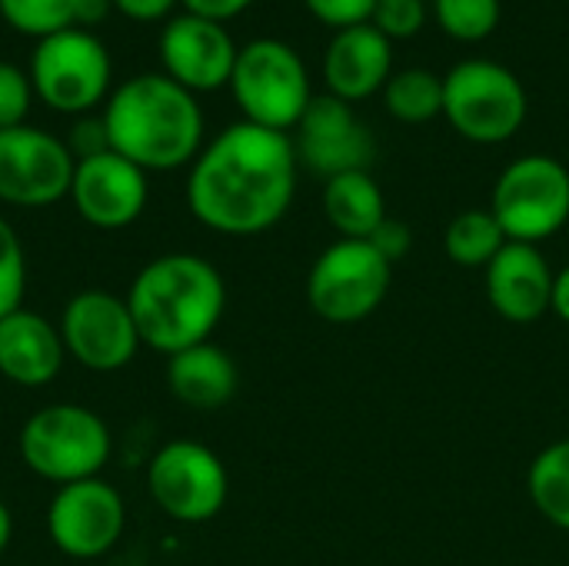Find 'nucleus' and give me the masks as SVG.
<instances>
[{"label": "nucleus", "mask_w": 569, "mask_h": 566, "mask_svg": "<svg viewBox=\"0 0 569 566\" xmlns=\"http://www.w3.org/2000/svg\"><path fill=\"white\" fill-rule=\"evenodd\" d=\"M293 137L257 123H230L190 163L187 207L213 234L253 237L277 227L297 190Z\"/></svg>", "instance_id": "obj_1"}, {"label": "nucleus", "mask_w": 569, "mask_h": 566, "mask_svg": "<svg viewBox=\"0 0 569 566\" xmlns=\"http://www.w3.org/2000/svg\"><path fill=\"white\" fill-rule=\"evenodd\" d=\"M127 307L140 344L173 357L210 340L227 310V284L207 257L163 254L137 270Z\"/></svg>", "instance_id": "obj_2"}, {"label": "nucleus", "mask_w": 569, "mask_h": 566, "mask_svg": "<svg viewBox=\"0 0 569 566\" xmlns=\"http://www.w3.org/2000/svg\"><path fill=\"white\" fill-rule=\"evenodd\" d=\"M110 150L140 170H180L203 150V110L197 97L167 73H137L103 107Z\"/></svg>", "instance_id": "obj_3"}, {"label": "nucleus", "mask_w": 569, "mask_h": 566, "mask_svg": "<svg viewBox=\"0 0 569 566\" xmlns=\"http://www.w3.org/2000/svg\"><path fill=\"white\" fill-rule=\"evenodd\" d=\"M23 467L57 487L100 477L113 454L107 420L80 404H50L33 410L17 437Z\"/></svg>", "instance_id": "obj_4"}, {"label": "nucleus", "mask_w": 569, "mask_h": 566, "mask_svg": "<svg viewBox=\"0 0 569 566\" xmlns=\"http://www.w3.org/2000/svg\"><path fill=\"white\" fill-rule=\"evenodd\" d=\"M230 90L247 123L280 133H290L313 100L300 53L277 37H257L240 47Z\"/></svg>", "instance_id": "obj_5"}, {"label": "nucleus", "mask_w": 569, "mask_h": 566, "mask_svg": "<svg viewBox=\"0 0 569 566\" xmlns=\"http://www.w3.org/2000/svg\"><path fill=\"white\" fill-rule=\"evenodd\" d=\"M527 90L520 77L497 60H460L443 77V117L473 143H503L527 120Z\"/></svg>", "instance_id": "obj_6"}, {"label": "nucleus", "mask_w": 569, "mask_h": 566, "mask_svg": "<svg viewBox=\"0 0 569 566\" xmlns=\"http://www.w3.org/2000/svg\"><path fill=\"white\" fill-rule=\"evenodd\" d=\"M110 53L93 30L67 27L37 40L30 57L33 97L67 117H83L110 97Z\"/></svg>", "instance_id": "obj_7"}, {"label": "nucleus", "mask_w": 569, "mask_h": 566, "mask_svg": "<svg viewBox=\"0 0 569 566\" xmlns=\"http://www.w3.org/2000/svg\"><path fill=\"white\" fill-rule=\"evenodd\" d=\"M490 214L500 220L507 240L540 244L560 234L569 220V170L543 153L517 157L493 187Z\"/></svg>", "instance_id": "obj_8"}, {"label": "nucleus", "mask_w": 569, "mask_h": 566, "mask_svg": "<svg viewBox=\"0 0 569 566\" xmlns=\"http://www.w3.org/2000/svg\"><path fill=\"white\" fill-rule=\"evenodd\" d=\"M390 267L370 240H337L313 260L307 300L327 324H360L387 300Z\"/></svg>", "instance_id": "obj_9"}, {"label": "nucleus", "mask_w": 569, "mask_h": 566, "mask_svg": "<svg viewBox=\"0 0 569 566\" xmlns=\"http://www.w3.org/2000/svg\"><path fill=\"white\" fill-rule=\"evenodd\" d=\"M147 494L177 524L213 520L230 494L223 460L197 440H170L147 464Z\"/></svg>", "instance_id": "obj_10"}, {"label": "nucleus", "mask_w": 569, "mask_h": 566, "mask_svg": "<svg viewBox=\"0 0 569 566\" xmlns=\"http://www.w3.org/2000/svg\"><path fill=\"white\" fill-rule=\"evenodd\" d=\"M57 327L67 357L93 374L123 370L143 347L127 297L97 287L73 294L63 304Z\"/></svg>", "instance_id": "obj_11"}, {"label": "nucleus", "mask_w": 569, "mask_h": 566, "mask_svg": "<svg viewBox=\"0 0 569 566\" xmlns=\"http://www.w3.org/2000/svg\"><path fill=\"white\" fill-rule=\"evenodd\" d=\"M127 530V504L103 477L57 487L47 504L50 544L70 560L107 557Z\"/></svg>", "instance_id": "obj_12"}, {"label": "nucleus", "mask_w": 569, "mask_h": 566, "mask_svg": "<svg viewBox=\"0 0 569 566\" xmlns=\"http://www.w3.org/2000/svg\"><path fill=\"white\" fill-rule=\"evenodd\" d=\"M77 160L67 143L40 127L0 130V203L40 210L70 197Z\"/></svg>", "instance_id": "obj_13"}, {"label": "nucleus", "mask_w": 569, "mask_h": 566, "mask_svg": "<svg viewBox=\"0 0 569 566\" xmlns=\"http://www.w3.org/2000/svg\"><path fill=\"white\" fill-rule=\"evenodd\" d=\"M293 130L297 160L323 180L367 170L373 163V133L357 120L353 107L333 93L313 97Z\"/></svg>", "instance_id": "obj_14"}, {"label": "nucleus", "mask_w": 569, "mask_h": 566, "mask_svg": "<svg viewBox=\"0 0 569 566\" xmlns=\"http://www.w3.org/2000/svg\"><path fill=\"white\" fill-rule=\"evenodd\" d=\"M73 210L83 224L97 230H123L140 220L150 200L147 170L127 157L107 150L87 160H77L70 183Z\"/></svg>", "instance_id": "obj_15"}, {"label": "nucleus", "mask_w": 569, "mask_h": 566, "mask_svg": "<svg viewBox=\"0 0 569 566\" xmlns=\"http://www.w3.org/2000/svg\"><path fill=\"white\" fill-rule=\"evenodd\" d=\"M237 43L223 23L180 13L163 23L160 33V63L170 80L187 87L190 93H207L230 87V73L237 63Z\"/></svg>", "instance_id": "obj_16"}, {"label": "nucleus", "mask_w": 569, "mask_h": 566, "mask_svg": "<svg viewBox=\"0 0 569 566\" xmlns=\"http://www.w3.org/2000/svg\"><path fill=\"white\" fill-rule=\"evenodd\" d=\"M487 297L510 324H533L550 310L553 270L533 244L510 240L487 267Z\"/></svg>", "instance_id": "obj_17"}, {"label": "nucleus", "mask_w": 569, "mask_h": 566, "mask_svg": "<svg viewBox=\"0 0 569 566\" xmlns=\"http://www.w3.org/2000/svg\"><path fill=\"white\" fill-rule=\"evenodd\" d=\"M67 360L60 327L43 314L17 307L0 317V377L23 390H40L57 380Z\"/></svg>", "instance_id": "obj_18"}, {"label": "nucleus", "mask_w": 569, "mask_h": 566, "mask_svg": "<svg viewBox=\"0 0 569 566\" xmlns=\"http://www.w3.org/2000/svg\"><path fill=\"white\" fill-rule=\"evenodd\" d=\"M390 67H393V47L373 23L337 30L323 53L327 90L347 103L380 93L393 73Z\"/></svg>", "instance_id": "obj_19"}, {"label": "nucleus", "mask_w": 569, "mask_h": 566, "mask_svg": "<svg viewBox=\"0 0 569 566\" xmlns=\"http://www.w3.org/2000/svg\"><path fill=\"white\" fill-rule=\"evenodd\" d=\"M167 387L190 410H220L240 387L233 357L213 340L167 357Z\"/></svg>", "instance_id": "obj_20"}, {"label": "nucleus", "mask_w": 569, "mask_h": 566, "mask_svg": "<svg viewBox=\"0 0 569 566\" xmlns=\"http://www.w3.org/2000/svg\"><path fill=\"white\" fill-rule=\"evenodd\" d=\"M323 214L340 240H370V234L387 220L383 190L370 170L330 177L323 187Z\"/></svg>", "instance_id": "obj_21"}, {"label": "nucleus", "mask_w": 569, "mask_h": 566, "mask_svg": "<svg viewBox=\"0 0 569 566\" xmlns=\"http://www.w3.org/2000/svg\"><path fill=\"white\" fill-rule=\"evenodd\" d=\"M383 103L400 123H430L443 113V77L427 67L397 70L383 87Z\"/></svg>", "instance_id": "obj_22"}, {"label": "nucleus", "mask_w": 569, "mask_h": 566, "mask_svg": "<svg viewBox=\"0 0 569 566\" xmlns=\"http://www.w3.org/2000/svg\"><path fill=\"white\" fill-rule=\"evenodd\" d=\"M527 490L543 520L569 530V440L550 444L537 454L530 464Z\"/></svg>", "instance_id": "obj_23"}, {"label": "nucleus", "mask_w": 569, "mask_h": 566, "mask_svg": "<svg viewBox=\"0 0 569 566\" xmlns=\"http://www.w3.org/2000/svg\"><path fill=\"white\" fill-rule=\"evenodd\" d=\"M507 234L490 210H463L450 220L443 247L447 257L460 267H490V260L507 247Z\"/></svg>", "instance_id": "obj_24"}, {"label": "nucleus", "mask_w": 569, "mask_h": 566, "mask_svg": "<svg viewBox=\"0 0 569 566\" xmlns=\"http://www.w3.org/2000/svg\"><path fill=\"white\" fill-rule=\"evenodd\" d=\"M0 17L13 30L43 40L77 23V0H0Z\"/></svg>", "instance_id": "obj_25"}, {"label": "nucleus", "mask_w": 569, "mask_h": 566, "mask_svg": "<svg viewBox=\"0 0 569 566\" xmlns=\"http://www.w3.org/2000/svg\"><path fill=\"white\" fill-rule=\"evenodd\" d=\"M437 10V23L457 37V40H483L497 30L500 23V0H433Z\"/></svg>", "instance_id": "obj_26"}, {"label": "nucleus", "mask_w": 569, "mask_h": 566, "mask_svg": "<svg viewBox=\"0 0 569 566\" xmlns=\"http://www.w3.org/2000/svg\"><path fill=\"white\" fill-rule=\"evenodd\" d=\"M27 290V254L7 217H0V317L23 307Z\"/></svg>", "instance_id": "obj_27"}, {"label": "nucleus", "mask_w": 569, "mask_h": 566, "mask_svg": "<svg viewBox=\"0 0 569 566\" xmlns=\"http://www.w3.org/2000/svg\"><path fill=\"white\" fill-rule=\"evenodd\" d=\"M30 103H33L30 73L10 60H0V130L23 127Z\"/></svg>", "instance_id": "obj_28"}, {"label": "nucleus", "mask_w": 569, "mask_h": 566, "mask_svg": "<svg viewBox=\"0 0 569 566\" xmlns=\"http://www.w3.org/2000/svg\"><path fill=\"white\" fill-rule=\"evenodd\" d=\"M427 20L423 0H377L370 23L387 37V40H407L413 37Z\"/></svg>", "instance_id": "obj_29"}, {"label": "nucleus", "mask_w": 569, "mask_h": 566, "mask_svg": "<svg viewBox=\"0 0 569 566\" xmlns=\"http://www.w3.org/2000/svg\"><path fill=\"white\" fill-rule=\"evenodd\" d=\"M303 3H307V10L320 23H327L333 30H347V27H357V23H370L373 7H377V0H303Z\"/></svg>", "instance_id": "obj_30"}, {"label": "nucleus", "mask_w": 569, "mask_h": 566, "mask_svg": "<svg viewBox=\"0 0 569 566\" xmlns=\"http://www.w3.org/2000/svg\"><path fill=\"white\" fill-rule=\"evenodd\" d=\"M67 150L73 153V160H87V157H97V153H107L110 150V137H107V127H103V117H80L70 133H67Z\"/></svg>", "instance_id": "obj_31"}, {"label": "nucleus", "mask_w": 569, "mask_h": 566, "mask_svg": "<svg viewBox=\"0 0 569 566\" xmlns=\"http://www.w3.org/2000/svg\"><path fill=\"white\" fill-rule=\"evenodd\" d=\"M370 244H373V250H377L387 264H397L400 257H407V254H410V247H413V234H410V227H407L403 220L387 217V220L370 234Z\"/></svg>", "instance_id": "obj_32"}, {"label": "nucleus", "mask_w": 569, "mask_h": 566, "mask_svg": "<svg viewBox=\"0 0 569 566\" xmlns=\"http://www.w3.org/2000/svg\"><path fill=\"white\" fill-rule=\"evenodd\" d=\"M180 3H183V13H193V17H203L213 23H227L237 13H243L253 0H180Z\"/></svg>", "instance_id": "obj_33"}, {"label": "nucleus", "mask_w": 569, "mask_h": 566, "mask_svg": "<svg viewBox=\"0 0 569 566\" xmlns=\"http://www.w3.org/2000/svg\"><path fill=\"white\" fill-rule=\"evenodd\" d=\"M113 10H120L123 17L137 20V23H157L163 17H170V10L180 0H110Z\"/></svg>", "instance_id": "obj_34"}, {"label": "nucleus", "mask_w": 569, "mask_h": 566, "mask_svg": "<svg viewBox=\"0 0 569 566\" xmlns=\"http://www.w3.org/2000/svg\"><path fill=\"white\" fill-rule=\"evenodd\" d=\"M110 10H113V3H110V0H77V23H73V27L90 30L93 23L107 20V13H110Z\"/></svg>", "instance_id": "obj_35"}, {"label": "nucleus", "mask_w": 569, "mask_h": 566, "mask_svg": "<svg viewBox=\"0 0 569 566\" xmlns=\"http://www.w3.org/2000/svg\"><path fill=\"white\" fill-rule=\"evenodd\" d=\"M550 310L563 324H569V264L560 274H553V300H550Z\"/></svg>", "instance_id": "obj_36"}, {"label": "nucleus", "mask_w": 569, "mask_h": 566, "mask_svg": "<svg viewBox=\"0 0 569 566\" xmlns=\"http://www.w3.org/2000/svg\"><path fill=\"white\" fill-rule=\"evenodd\" d=\"M10 540H13V514H10V507L0 500V557H3V550L10 547Z\"/></svg>", "instance_id": "obj_37"}]
</instances>
